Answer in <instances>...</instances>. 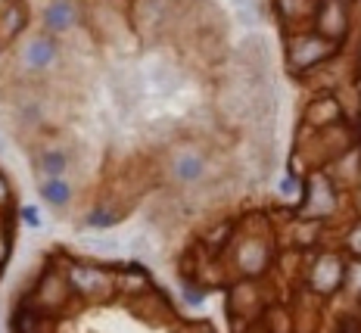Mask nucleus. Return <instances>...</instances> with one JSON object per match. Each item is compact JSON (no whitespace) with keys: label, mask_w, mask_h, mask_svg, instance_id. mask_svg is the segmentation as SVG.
<instances>
[{"label":"nucleus","mask_w":361,"mask_h":333,"mask_svg":"<svg viewBox=\"0 0 361 333\" xmlns=\"http://www.w3.org/2000/svg\"><path fill=\"white\" fill-rule=\"evenodd\" d=\"M340 44L321 37L314 28H302V32H290L287 35V66L293 72H312L321 63H327L336 53Z\"/></svg>","instance_id":"1"},{"label":"nucleus","mask_w":361,"mask_h":333,"mask_svg":"<svg viewBox=\"0 0 361 333\" xmlns=\"http://www.w3.org/2000/svg\"><path fill=\"white\" fill-rule=\"evenodd\" d=\"M318 6H321V0H274L277 16H281V22L290 32H302V25L314 22Z\"/></svg>","instance_id":"6"},{"label":"nucleus","mask_w":361,"mask_h":333,"mask_svg":"<svg viewBox=\"0 0 361 333\" xmlns=\"http://www.w3.org/2000/svg\"><path fill=\"white\" fill-rule=\"evenodd\" d=\"M345 281V259L340 253H318L305 262V284L314 296H334Z\"/></svg>","instance_id":"2"},{"label":"nucleus","mask_w":361,"mask_h":333,"mask_svg":"<svg viewBox=\"0 0 361 333\" xmlns=\"http://www.w3.org/2000/svg\"><path fill=\"white\" fill-rule=\"evenodd\" d=\"M355 90H358V103H361V75H358V81H355Z\"/></svg>","instance_id":"10"},{"label":"nucleus","mask_w":361,"mask_h":333,"mask_svg":"<svg viewBox=\"0 0 361 333\" xmlns=\"http://www.w3.org/2000/svg\"><path fill=\"white\" fill-rule=\"evenodd\" d=\"M324 171L334 178V184L340 187V190H355L361 184V150L358 147L345 150L340 159H334L330 165H324Z\"/></svg>","instance_id":"5"},{"label":"nucleus","mask_w":361,"mask_h":333,"mask_svg":"<svg viewBox=\"0 0 361 333\" xmlns=\"http://www.w3.org/2000/svg\"><path fill=\"white\" fill-rule=\"evenodd\" d=\"M352 206H355V212L361 215V184L355 187V190H352Z\"/></svg>","instance_id":"8"},{"label":"nucleus","mask_w":361,"mask_h":333,"mask_svg":"<svg viewBox=\"0 0 361 333\" xmlns=\"http://www.w3.org/2000/svg\"><path fill=\"white\" fill-rule=\"evenodd\" d=\"M343 243H345V253H349L352 259L361 262V222H355L349 231H345V240H343Z\"/></svg>","instance_id":"7"},{"label":"nucleus","mask_w":361,"mask_h":333,"mask_svg":"<svg viewBox=\"0 0 361 333\" xmlns=\"http://www.w3.org/2000/svg\"><path fill=\"white\" fill-rule=\"evenodd\" d=\"M355 63H358V69H361V37H358V47H355Z\"/></svg>","instance_id":"9"},{"label":"nucleus","mask_w":361,"mask_h":333,"mask_svg":"<svg viewBox=\"0 0 361 333\" xmlns=\"http://www.w3.org/2000/svg\"><path fill=\"white\" fill-rule=\"evenodd\" d=\"M343 122V106L334 94H321L305 106V128L308 131H324Z\"/></svg>","instance_id":"4"},{"label":"nucleus","mask_w":361,"mask_h":333,"mask_svg":"<svg viewBox=\"0 0 361 333\" xmlns=\"http://www.w3.org/2000/svg\"><path fill=\"white\" fill-rule=\"evenodd\" d=\"M358 131H361V125H358Z\"/></svg>","instance_id":"11"},{"label":"nucleus","mask_w":361,"mask_h":333,"mask_svg":"<svg viewBox=\"0 0 361 333\" xmlns=\"http://www.w3.org/2000/svg\"><path fill=\"white\" fill-rule=\"evenodd\" d=\"M312 28L327 41L340 44L352 28V13H349V0H321L318 13H314Z\"/></svg>","instance_id":"3"}]
</instances>
